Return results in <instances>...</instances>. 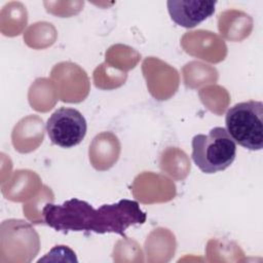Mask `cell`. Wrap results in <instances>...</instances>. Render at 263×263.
Returning a JSON list of instances; mask_svg holds the SVG:
<instances>
[{
	"label": "cell",
	"instance_id": "277c9868",
	"mask_svg": "<svg viewBox=\"0 0 263 263\" xmlns=\"http://www.w3.org/2000/svg\"><path fill=\"white\" fill-rule=\"evenodd\" d=\"M86 130L87 124L84 116L74 108H59L46 122L49 140L52 144L63 148H71L80 144Z\"/></svg>",
	"mask_w": 263,
	"mask_h": 263
},
{
	"label": "cell",
	"instance_id": "5b68a950",
	"mask_svg": "<svg viewBox=\"0 0 263 263\" xmlns=\"http://www.w3.org/2000/svg\"><path fill=\"white\" fill-rule=\"evenodd\" d=\"M217 1L213 0H168L166 2L171 18L177 25L190 29L199 25L215 12Z\"/></svg>",
	"mask_w": 263,
	"mask_h": 263
},
{
	"label": "cell",
	"instance_id": "7a4b0ae2",
	"mask_svg": "<svg viewBox=\"0 0 263 263\" xmlns=\"http://www.w3.org/2000/svg\"><path fill=\"white\" fill-rule=\"evenodd\" d=\"M236 156V143L226 128L216 126L208 135L198 134L192 139V160L204 174L226 170Z\"/></svg>",
	"mask_w": 263,
	"mask_h": 263
},
{
	"label": "cell",
	"instance_id": "6da1fadb",
	"mask_svg": "<svg viewBox=\"0 0 263 263\" xmlns=\"http://www.w3.org/2000/svg\"><path fill=\"white\" fill-rule=\"evenodd\" d=\"M42 216L43 222L55 231L116 233L124 238H127L125 230L129 226L144 224L147 218L139 202L130 199L93 209L84 200L71 198L62 204L46 203Z\"/></svg>",
	"mask_w": 263,
	"mask_h": 263
},
{
	"label": "cell",
	"instance_id": "3957f363",
	"mask_svg": "<svg viewBox=\"0 0 263 263\" xmlns=\"http://www.w3.org/2000/svg\"><path fill=\"white\" fill-rule=\"evenodd\" d=\"M226 130L241 147L259 151L263 148V103L247 101L230 107L225 115Z\"/></svg>",
	"mask_w": 263,
	"mask_h": 263
}]
</instances>
